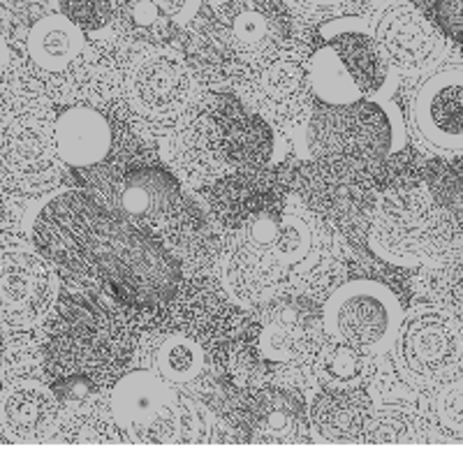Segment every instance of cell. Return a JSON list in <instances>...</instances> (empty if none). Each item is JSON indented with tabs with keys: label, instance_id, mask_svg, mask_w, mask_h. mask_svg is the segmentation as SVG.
<instances>
[{
	"label": "cell",
	"instance_id": "cell-1",
	"mask_svg": "<svg viewBox=\"0 0 463 463\" xmlns=\"http://www.w3.org/2000/svg\"><path fill=\"white\" fill-rule=\"evenodd\" d=\"M44 258L77 279L105 285L132 306H163L181 288V267L158 239L84 193L49 202L35 222Z\"/></svg>",
	"mask_w": 463,
	"mask_h": 463
},
{
	"label": "cell",
	"instance_id": "cell-2",
	"mask_svg": "<svg viewBox=\"0 0 463 463\" xmlns=\"http://www.w3.org/2000/svg\"><path fill=\"white\" fill-rule=\"evenodd\" d=\"M338 262L332 230L311 209L288 202L258 211L232 232L221 276L232 299L260 306L326 288Z\"/></svg>",
	"mask_w": 463,
	"mask_h": 463
},
{
	"label": "cell",
	"instance_id": "cell-3",
	"mask_svg": "<svg viewBox=\"0 0 463 463\" xmlns=\"http://www.w3.org/2000/svg\"><path fill=\"white\" fill-rule=\"evenodd\" d=\"M285 40L276 0H227L190 37V65L209 84L243 86L283 53Z\"/></svg>",
	"mask_w": 463,
	"mask_h": 463
},
{
	"label": "cell",
	"instance_id": "cell-4",
	"mask_svg": "<svg viewBox=\"0 0 463 463\" xmlns=\"http://www.w3.org/2000/svg\"><path fill=\"white\" fill-rule=\"evenodd\" d=\"M371 248L401 264L440 258L463 248V222L427 185H401L375 204Z\"/></svg>",
	"mask_w": 463,
	"mask_h": 463
},
{
	"label": "cell",
	"instance_id": "cell-5",
	"mask_svg": "<svg viewBox=\"0 0 463 463\" xmlns=\"http://www.w3.org/2000/svg\"><path fill=\"white\" fill-rule=\"evenodd\" d=\"M26 63L40 89L58 102H95L107 98L109 65L89 33L65 14L43 16L26 37Z\"/></svg>",
	"mask_w": 463,
	"mask_h": 463
},
{
	"label": "cell",
	"instance_id": "cell-6",
	"mask_svg": "<svg viewBox=\"0 0 463 463\" xmlns=\"http://www.w3.org/2000/svg\"><path fill=\"white\" fill-rule=\"evenodd\" d=\"M137 338L126 317L111 306L81 301L63 316L49 345V369L58 378H74L102 387L130 362Z\"/></svg>",
	"mask_w": 463,
	"mask_h": 463
},
{
	"label": "cell",
	"instance_id": "cell-7",
	"mask_svg": "<svg viewBox=\"0 0 463 463\" xmlns=\"http://www.w3.org/2000/svg\"><path fill=\"white\" fill-rule=\"evenodd\" d=\"M123 95L130 116L153 137H172L202 109L200 74L181 53L151 49L126 70Z\"/></svg>",
	"mask_w": 463,
	"mask_h": 463
},
{
	"label": "cell",
	"instance_id": "cell-8",
	"mask_svg": "<svg viewBox=\"0 0 463 463\" xmlns=\"http://www.w3.org/2000/svg\"><path fill=\"white\" fill-rule=\"evenodd\" d=\"M308 148L334 167L378 163L405 142L403 121L390 100H359L354 105H322L308 116Z\"/></svg>",
	"mask_w": 463,
	"mask_h": 463
},
{
	"label": "cell",
	"instance_id": "cell-9",
	"mask_svg": "<svg viewBox=\"0 0 463 463\" xmlns=\"http://www.w3.org/2000/svg\"><path fill=\"white\" fill-rule=\"evenodd\" d=\"M394 357L415 387H445L463 373V320L442 306L403 313L394 334Z\"/></svg>",
	"mask_w": 463,
	"mask_h": 463
},
{
	"label": "cell",
	"instance_id": "cell-10",
	"mask_svg": "<svg viewBox=\"0 0 463 463\" xmlns=\"http://www.w3.org/2000/svg\"><path fill=\"white\" fill-rule=\"evenodd\" d=\"M53 123L33 111H14L0 123V185L24 197L47 195L61 184Z\"/></svg>",
	"mask_w": 463,
	"mask_h": 463
},
{
	"label": "cell",
	"instance_id": "cell-11",
	"mask_svg": "<svg viewBox=\"0 0 463 463\" xmlns=\"http://www.w3.org/2000/svg\"><path fill=\"white\" fill-rule=\"evenodd\" d=\"M100 202L148 234L172 230L184 216V190L172 169L158 163L116 167L100 184Z\"/></svg>",
	"mask_w": 463,
	"mask_h": 463
},
{
	"label": "cell",
	"instance_id": "cell-12",
	"mask_svg": "<svg viewBox=\"0 0 463 463\" xmlns=\"http://www.w3.org/2000/svg\"><path fill=\"white\" fill-rule=\"evenodd\" d=\"M403 320L396 295L378 280H347L326 299L322 322L329 338L350 343L359 350H380L394 341Z\"/></svg>",
	"mask_w": 463,
	"mask_h": 463
},
{
	"label": "cell",
	"instance_id": "cell-13",
	"mask_svg": "<svg viewBox=\"0 0 463 463\" xmlns=\"http://www.w3.org/2000/svg\"><path fill=\"white\" fill-rule=\"evenodd\" d=\"M411 126L427 148L463 153V63H442L417 84L411 98Z\"/></svg>",
	"mask_w": 463,
	"mask_h": 463
},
{
	"label": "cell",
	"instance_id": "cell-14",
	"mask_svg": "<svg viewBox=\"0 0 463 463\" xmlns=\"http://www.w3.org/2000/svg\"><path fill=\"white\" fill-rule=\"evenodd\" d=\"M58 297V274L44 255L0 253V326L28 329L43 320Z\"/></svg>",
	"mask_w": 463,
	"mask_h": 463
},
{
	"label": "cell",
	"instance_id": "cell-15",
	"mask_svg": "<svg viewBox=\"0 0 463 463\" xmlns=\"http://www.w3.org/2000/svg\"><path fill=\"white\" fill-rule=\"evenodd\" d=\"M371 35L387 65L396 72H421L445 53V35L408 0L384 7L371 26Z\"/></svg>",
	"mask_w": 463,
	"mask_h": 463
},
{
	"label": "cell",
	"instance_id": "cell-16",
	"mask_svg": "<svg viewBox=\"0 0 463 463\" xmlns=\"http://www.w3.org/2000/svg\"><path fill=\"white\" fill-rule=\"evenodd\" d=\"M243 98L260 116L279 128H295L311 116L313 89L308 63L280 53L258 77L243 84Z\"/></svg>",
	"mask_w": 463,
	"mask_h": 463
},
{
	"label": "cell",
	"instance_id": "cell-17",
	"mask_svg": "<svg viewBox=\"0 0 463 463\" xmlns=\"http://www.w3.org/2000/svg\"><path fill=\"white\" fill-rule=\"evenodd\" d=\"M174 392L156 371H128L111 384L107 394V411L126 440L146 438L153 427H160L172 417Z\"/></svg>",
	"mask_w": 463,
	"mask_h": 463
},
{
	"label": "cell",
	"instance_id": "cell-18",
	"mask_svg": "<svg viewBox=\"0 0 463 463\" xmlns=\"http://www.w3.org/2000/svg\"><path fill=\"white\" fill-rule=\"evenodd\" d=\"M169 160L176 174L195 188L213 184L222 174L234 169L227 153L222 118L200 111L188 126L172 135Z\"/></svg>",
	"mask_w": 463,
	"mask_h": 463
},
{
	"label": "cell",
	"instance_id": "cell-19",
	"mask_svg": "<svg viewBox=\"0 0 463 463\" xmlns=\"http://www.w3.org/2000/svg\"><path fill=\"white\" fill-rule=\"evenodd\" d=\"M61 427V401L40 380H14L0 394V431L10 442H44Z\"/></svg>",
	"mask_w": 463,
	"mask_h": 463
},
{
	"label": "cell",
	"instance_id": "cell-20",
	"mask_svg": "<svg viewBox=\"0 0 463 463\" xmlns=\"http://www.w3.org/2000/svg\"><path fill=\"white\" fill-rule=\"evenodd\" d=\"M325 43H332L357 80L366 100H387L394 86V70L380 53L364 19H336L320 28Z\"/></svg>",
	"mask_w": 463,
	"mask_h": 463
},
{
	"label": "cell",
	"instance_id": "cell-21",
	"mask_svg": "<svg viewBox=\"0 0 463 463\" xmlns=\"http://www.w3.org/2000/svg\"><path fill=\"white\" fill-rule=\"evenodd\" d=\"M53 144L61 163L74 169H90L109 158L114 130L102 111L89 105H74L56 116Z\"/></svg>",
	"mask_w": 463,
	"mask_h": 463
},
{
	"label": "cell",
	"instance_id": "cell-22",
	"mask_svg": "<svg viewBox=\"0 0 463 463\" xmlns=\"http://www.w3.org/2000/svg\"><path fill=\"white\" fill-rule=\"evenodd\" d=\"M202 0H121L116 22L130 40L165 44L197 19Z\"/></svg>",
	"mask_w": 463,
	"mask_h": 463
},
{
	"label": "cell",
	"instance_id": "cell-23",
	"mask_svg": "<svg viewBox=\"0 0 463 463\" xmlns=\"http://www.w3.org/2000/svg\"><path fill=\"white\" fill-rule=\"evenodd\" d=\"M311 417L325 440H350L369 424V396L357 387H326L317 394Z\"/></svg>",
	"mask_w": 463,
	"mask_h": 463
},
{
	"label": "cell",
	"instance_id": "cell-24",
	"mask_svg": "<svg viewBox=\"0 0 463 463\" xmlns=\"http://www.w3.org/2000/svg\"><path fill=\"white\" fill-rule=\"evenodd\" d=\"M308 80L313 98L322 105H354L364 100L357 80L332 43H325L308 58Z\"/></svg>",
	"mask_w": 463,
	"mask_h": 463
},
{
	"label": "cell",
	"instance_id": "cell-25",
	"mask_svg": "<svg viewBox=\"0 0 463 463\" xmlns=\"http://www.w3.org/2000/svg\"><path fill=\"white\" fill-rule=\"evenodd\" d=\"M227 139V153L234 167L241 165H262L269 160V153L274 151V135L264 116L246 114V111H232L222 118Z\"/></svg>",
	"mask_w": 463,
	"mask_h": 463
},
{
	"label": "cell",
	"instance_id": "cell-26",
	"mask_svg": "<svg viewBox=\"0 0 463 463\" xmlns=\"http://www.w3.org/2000/svg\"><path fill=\"white\" fill-rule=\"evenodd\" d=\"M204 366V350L188 334H167L153 350V369L169 384L193 383L200 378Z\"/></svg>",
	"mask_w": 463,
	"mask_h": 463
},
{
	"label": "cell",
	"instance_id": "cell-27",
	"mask_svg": "<svg viewBox=\"0 0 463 463\" xmlns=\"http://www.w3.org/2000/svg\"><path fill=\"white\" fill-rule=\"evenodd\" d=\"M260 350L271 362H295L311 353V336L292 320H271L264 325Z\"/></svg>",
	"mask_w": 463,
	"mask_h": 463
},
{
	"label": "cell",
	"instance_id": "cell-28",
	"mask_svg": "<svg viewBox=\"0 0 463 463\" xmlns=\"http://www.w3.org/2000/svg\"><path fill=\"white\" fill-rule=\"evenodd\" d=\"M364 350L332 338V343L320 353V375L329 387H353L354 380L362 375Z\"/></svg>",
	"mask_w": 463,
	"mask_h": 463
},
{
	"label": "cell",
	"instance_id": "cell-29",
	"mask_svg": "<svg viewBox=\"0 0 463 463\" xmlns=\"http://www.w3.org/2000/svg\"><path fill=\"white\" fill-rule=\"evenodd\" d=\"M121 0H56L58 12L86 33H100L116 22Z\"/></svg>",
	"mask_w": 463,
	"mask_h": 463
},
{
	"label": "cell",
	"instance_id": "cell-30",
	"mask_svg": "<svg viewBox=\"0 0 463 463\" xmlns=\"http://www.w3.org/2000/svg\"><path fill=\"white\" fill-rule=\"evenodd\" d=\"M433 295L442 308L463 320V255L448 260L433 274Z\"/></svg>",
	"mask_w": 463,
	"mask_h": 463
},
{
	"label": "cell",
	"instance_id": "cell-31",
	"mask_svg": "<svg viewBox=\"0 0 463 463\" xmlns=\"http://www.w3.org/2000/svg\"><path fill=\"white\" fill-rule=\"evenodd\" d=\"M424 10L442 35L463 44V0H427Z\"/></svg>",
	"mask_w": 463,
	"mask_h": 463
},
{
	"label": "cell",
	"instance_id": "cell-32",
	"mask_svg": "<svg viewBox=\"0 0 463 463\" xmlns=\"http://www.w3.org/2000/svg\"><path fill=\"white\" fill-rule=\"evenodd\" d=\"M445 387L448 390L442 392L440 401H438V411H440V417L448 424V429L463 433V383H458L457 378Z\"/></svg>",
	"mask_w": 463,
	"mask_h": 463
},
{
	"label": "cell",
	"instance_id": "cell-33",
	"mask_svg": "<svg viewBox=\"0 0 463 463\" xmlns=\"http://www.w3.org/2000/svg\"><path fill=\"white\" fill-rule=\"evenodd\" d=\"M299 3H304V5L308 7H336V5H343V3H347V0H299Z\"/></svg>",
	"mask_w": 463,
	"mask_h": 463
},
{
	"label": "cell",
	"instance_id": "cell-34",
	"mask_svg": "<svg viewBox=\"0 0 463 463\" xmlns=\"http://www.w3.org/2000/svg\"><path fill=\"white\" fill-rule=\"evenodd\" d=\"M3 63H5V61H3V52H0V72H3Z\"/></svg>",
	"mask_w": 463,
	"mask_h": 463
},
{
	"label": "cell",
	"instance_id": "cell-35",
	"mask_svg": "<svg viewBox=\"0 0 463 463\" xmlns=\"http://www.w3.org/2000/svg\"><path fill=\"white\" fill-rule=\"evenodd\" d=\"M0 442H3V436H0Z\"/></svg>",
	"mask_w": 463,
	"mask_h": 463
}]
</instances>
